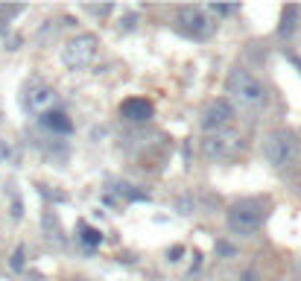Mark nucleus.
I'll return each instance as SVG.
<instances>
[{"mask_svg": "<svg viewBox=\"0 0 301 281\" xmlns=\"http://www.w3.org/2000/svg\"><path fill=\"white\" fill-rule=\"evenodd\" d=\"M225 88H228L231 100L240 109H246V112H260L269 100L266 85L260 82L251 70H246V67H234L228 73V79H225Z\"/></svg>", "mask_w": 301, "mask_h": 281, "instance_id": "obj_1", "label": "nucleus"}, {"mask_svg": "<svg viewBox=\"0 0 301 281\" xmlns=\"http://www.w3.org/2000/svg\"><path fill=\"white\" fill-rule=\"evenodd\" d=\"M263 158L275 170H289L301 158V141L292 129H275L263 138Z\"/></svg>", "mask_w": 301, "mask_h": 281, "instance_id": "obj_2", "label": "nucleus"}, {"mask_svg": "<svg viewBox=\"0 0 301 281\" xmlns=\"http://www.w3.org/2000/svg\"><path fill=\"white\" fill-rule=\"evenodd\" d=\"M225 223L240 237L260 232L263 223H266V202H260V199H237L234 205H228V211H225Z\"/></svg>", "mask_w": 301, "mask_h": 281, "instance_id": "obj_3", "label": "nucleus"}, {"mask_svg": "<svg viewBox=\"0 0 301 281\" xmlns=\"http://www.w3.org/2000/svg\"><path fill=\"white\" fill-rule=\"evenodd\" d=\"M97 50H100V38L94 33H82L76 35L73 41H67L62 47V65L67 70H82L97 59Z\"/></svg>", "mask_w": 301, "mask_h": 281, "instance_id": "obj_4", "label": "nucleus"}, {"mask_svg": "<svg viewBox=\"0 0 301 281\" xmlns=\"http://www.w3.org/2000/svg\"><path fill=\"white\" fill-rule=\"evenodd\" d=\"M237 149H240V135L231 132V129L211 132V135H205V141H202V152L211 161H225V158L234 155Z\"/></svg>", "mask_w": 301, "mask_h": 281, "instance_id": "obj_5", "label": "nucleus"}, {"mask_svg": "<svg viewBox=\"0 0 301 281\" xmlns=\"http://www.w3.org/2000/svg\"><path fill=\"white\" fill-rule=\"evenodd\" d=\"M176 24H179V33L190 35V38H208V35H214V21L202 12L199 6H184L179 18H176Z\"/></svg>", "mask_w": 301, "mask_h": 281, "instance_id": "obj_6", "label": "nucleus"}, {"mask_svg": "<svg viewBox=\"0 0 301 281\" xmlns=\"http://www.w3.org/2000/svg\"><path fill=\"white\" fill-rule=\"evenodd\" d=\"M234 120V106L228 103V100H211L205 109H202V129L211 135V132H222V129H228V123Z\"/></svg>", "mask_w": 301, "mask_h": 281, "instance_id": "obj_7", "label": "nucleus"}, {"mask_svg": "<svg viewBox=\"0 0 301 281\" xmlns=\"http://www.w3.org/2000/svg\"><path fill=\"white\" fill-rule=\"evenodd\" d=\"M56 103H59V94L53 91L50 85H30L27 94H24V109H27L30 115H38V117L53 112Z\"/></svg>", "mask_w": 301, "mask_h": 281, "instance_id": "obj_8", "label": "nucleus"}, {"mask_svg": "<svg viewBox=\"0 0 301 281\" xmlns=\"http://www.w3.org/2000/svg\"><path fill=\"white\" fill-rule=\"evenodd\" d=\"M120 115L126 117V120H132V123H146V120L155 115V109H152L149 100L132 97V100H126V103L120 106Z\"/></svg>", "mask_w": 301, "mask_h": 281, "instance_id": "obj_9", "label": "nucleus"}, {"mask_svg": "<svg viewBox=\"0 0 301 281\" xmlns=\"http://www.w3.org/2000/svg\"><path fill=\"white\" fill-rule=\"evenodd\" d=\"M38 120H41V126H44L47 132H53V135H70V132H73V120H70L65 112H59V109H53V112H47V115H41Z\"/></svg>", "mask_w": 301, "mask_h": 281, "instance_id": "obj_10", "label": "nucleus"}, {"mask_svg": "<svg viewBox=\"0 0 301 281\" xmlns=\"http://www.w3.org/2000/svg\"><path fill=\"white\" fill-rule=\"evenodd\" d=\"M298 27V6H284L281 9V27H278V35L281 38H289Z\"/></svg>", "mask_w": 301, "mask_h": 281, "instance_id": "obj_11", "label": "nucleus"}, {"mask_svg": "<svg viewBox=\"0 0 301 281\" xmlns=\"http://www.w3.org/2000/svg\"><path fill=\"white\" fill-rule=\"evenodd\" d=\"M79 237H82L85 246H91V249H97L102 243V234L97 232L94 226H82V229H79Z\"/></svg>", "mask_w": 301, "mask_h": 281, "instance_id": "obj_12", "label": "nucleus"}, {"mask_svg": "<svg viewBox=\"0 0 301 281\" xmlns=\"http://www.w3.org/2000/svg\"><path fill=\"white\" fill-rule=\"evenodd\" d=\"M111 191L114 194H120V197H126V199H140V202H146V194H140V191H132L129 184H123V182H111Z\"/></svg>", "mask_w": 301, "mask_h": 281, "instance_id": "obj_13", "label": "nucleus"}, {"mask_svg": "<svg viewBox=\"0 0 301 281\" xmlns=\"http://www.w3.org/2000/svg\"><path fill=\"white\" fill-rule=\"evenodd\" d=\"M173 208H176V214H193L196 202H193V197H179L173 202Z\"/></svg>", "mask_w": 301, "mask_h": 281, "instance_id": "obj_14", "label": "nucleus"}, {"mask_svg": "<svg viewBox=\"0 0 301 281\" xmlns=\"http://www.w3.org/2000/svg\"><path fill=\"white\" fill-rule=\"evenodd\" d=\"M208 12H214V15H231V12H237V6L231 3V6H225V3H208Z\"/></svg>", "mask_w": 301, "mask_h": 281, "instance_id": "obj_15", "label": "nucleus"}, {"mask_svg": "<svg viewBox=\"0 0 301 281\" xmlns=\"http://www.w3.org/2000/svg\"><path fill=\"white\" fill-rule=\"evenodd\" d=\"M85 9H88L91 15H111V9H114V6H111V3H105V6H94V3H85Z\"/></svg>", "mask_w": 301, "mask_h": 281, "instance_id": "obj_16", "label": "nucleus"}, {"mask_svg": "<svg viewBox=\"0 0 301 281\" xmlns=\"http://www.w3.org/2000/svg\"><path fill=\"white\" fill-rule=\"evenodd\" d=\"M9 264H12V269H24V264H27V261H24V249H15V252H12V261H9Z\"/></svg>", "mask_w": 301, "mask_h": 281, "instance_id": "obj_17", "label": "nucleus"}, {"mask_svg": "<svg viewBox=\"0 0 301 281\" xmlns=\"http://www.w3.org/2000/svg\"><path fill=\"white\" fill-rule=\"evenodd\" d=\"M217 252L222 255V258H231V255H234V246H231V243H225V240H219V243H217Z\"/></svg>", "mask_w": 301, "mask_h": 281, "instance_id": "obj_18", "label": "nucleus"}, {"mask_svg": "<svg viewBox=\"0 0 301 281\" xmlns=\"http://www.w3.org/2000/svg\"><path fill=\"white\" fill-rule=\"evenodd\" d=\"M24 12V6H0V15L12 18V15H21Z\"/></svg>", "mask_w": 301, "mask_h": 281, "instance_id": "obj_19", "label": "nucleus"}, {"mask_svg": "<svg viewBox=\"0 0 301 281\" xmlns=\"http://www.w3.org/2000/svg\"><path fill=\"white\" fill-rule=\"evenodd\" d=\"M134 24H137V15H126V18H123V30H132Z\"/></svg>", "mask_w": 301, "mask_h": 281, "instance_id": "obj_20", "label": "nucleus"}, {"mask_svg": "<svg viewBox=\"0 0 301 281\" xmlns=\"http://www.w3.org/2000/svg\"><path fill=\"white\" fill-rule=\"evenodd\" d=\"M179 255H184V249H170V261H179Z\"/></svg>", "mask_w": 301, "mask_h": 281, "instance_id": "obj_21", "label": "nucleus"}, {"mask_svg": "<svg viewBox=\"0 0 301 281\" xmlns=\"http://www.w3.org/2000/svg\"><path fill=\"white\" fill-rule=\"evenodd\" d=\"M243 281H257V272H243Z\"/></svg>", "mask_w": 301, "mask_h": 281, "instance_id": "obj_22", "label": "nucleus"}, {"mask_svg": "<svg viewBox=\"0 0 301 281\" xmlns=\"http://www.w3.org/2000/svg\"><path fill=\"white\" fill-rule=\"evenodd\" d=\"M292 65H295V67L301 70V59H295V56H292Z\"/></svg>", "mask_w": 301, "mask_h": 281, "instance_id": "obj_23", "label": "nucleus"}]
</instances>
